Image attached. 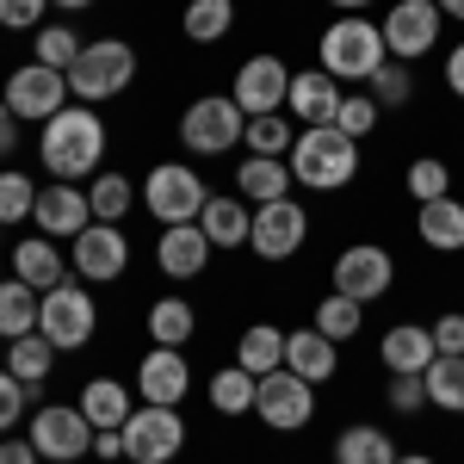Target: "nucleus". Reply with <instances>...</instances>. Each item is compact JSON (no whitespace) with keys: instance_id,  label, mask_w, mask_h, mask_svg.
<instances>
[{"instance_id":"2","label":"nucleus","mask_w":464,"mask_h":464,"mask_svg":"<svg viewBox=\"0 0 464 464\" xmlns=\"http://www.w3.org/2000/svg\"><path fill=\"white\" fill-rule=\"evenodd\" d=\"M291 179L297 186H310V192H341L347 179L359 174V143L347 130H334V124H310V130H297V143H291Z\"/></svg>"},{"instance_id":"16","label":"nucleus","mask_w":464,"mask_h":464,"mask_svg":"<svg viewBox=\"0 0 464 464\" xmlns=\"http://www.w3.org/2000/svg\"><path fill=\"white\" fill-rule=\"evenodd\" d=\"M391 279H396V260L384 248H372V242H359V248H347L334 260V291L353 297V304H378L391 291Z\"/></svg>"},{"instance_id":"15","label":"nucleus","mask_w":464,"mask_h":464,"mask_svg":"<svg viewBox=\"0 0 464 464\" xmlns=\"http://www.w3.org/2000/svg\"><path fill=\"white\" fill-rule=\"evenodd\" d=\"M69 260H74V273H81V279L111 285V279L130 266V242H124V229H118V223H87V229L74 236Z\"/></svg>"},{"instance_id":"11","label":"nucleus","mask_w":464,"mask_h":464,"mask_svg":"<svg viewBox=\"0 0 464 464\" xmlns=\"http://www.w3.org/2000/svg\"><path fill=\"white\" fill-rule=\"evenodd\" d=\"M440 19L446 13L433 0H396L391 13H384V25H378L384 32V50H391L396 63H421L433 44H440Z\"/></svg>"},{"instance_id":"31","label":"nucleus","mask_w":464,"mask_h":464,"mask_svg":"<svg viewBox=\"0 0 464 464\" xmlns=\"http://www.w3.org/2000/svg\"><path fill=\"white\" fill-rule=\"evenodd\" d=\"M50 359H56V347H50L44 334H19V341L6 347V372H13V378L37 396V384L50 378Z\"/></svg>"},{"instance_id":"35","label":"nucleus","mask_w":464,"mask_h":464,"mask_svg":"<svg viewBox=\"0 0 464 464\" xmlns=\"http://www.w3.org/2000/svg\"><path fill=\"white\" fill-rule=\"evenodd\" d=\"M334 464H396V446L378 428H347L334 440Z\"/></svg>"},{"instance_id":"38","label":"nucleus","mask_w":464,"mask_h":464,"mask_svg":"<svg viewBox=\"0 0 464 464\" xmlns=\"http://www.w3.org/2000/svg\"><path fill=\"white\" fill-rule=\"evenodd\" d=\"M365 93L378 100V111H396V106H409V93H415V74H409V63H384V69L365 81Z\"/></svg>"},{"instance_id":"30","label":"nucleus","mask_w":464,"mask_h":464,"mask_svg":"<svg viewBox=\"0 0 464 464\" xmlns=\"http://www.w3.org/2000/svg\"><path fill=\"white\" fill-rule=\"evenodd\" d=\"M421 384H428V402H433V409L464 415V353H440L428 372H421Z\"/></svg>"},{"instance_id":"34","label":"nucleus","mask_w":464,"mask_h":464,"mask_svg":"<svg viewBox=\"0 0 464 464\" xmlns=\"http://www.w3.org/2000/svg\"><path fill=\"white\" fill-rule=\"evenodd\" d=\"M192 328H198V316H192L186 297H161V304L149 310V334H155V347H186Z\"/></svg>"},{"instance_id":"19","label":"nucleus","mask_w":464,"mask_h":464,"mask_svg":"<svg viewBox=\"0 0 464 464\" xmlns=\"http://www.w3.org/2000/svg\"><path fill=\"white\" fill-rule=\"evenodd\" d=\"M155 260H161L168 279H198L205 260H211V236H205L198 223H168L161 242H155Z\"/></svg>"},{"instance_id":"33","label":"nucleus","mask_w":464,"mask_h":464,"mask_svg":"<svg viewBox=\"0 0 464 464\" xmlns=\"http://www.w3.org/2000/svg\"><path fill=\"white\" fill-rule=\"evenodd\" d=\"M186 37L192 44H217V37H229L236 25V0H186Z\"/></svg>"},{"instance_id":"57","label":"nucleus","mask_w":464,"mask_h":464,"mask_svg":"<svg viewBox=\"0 0 464 464\" xmlns=\"http://www.w3.org/2000/svg\"><path fill=\"white\" fill-rule=\"evenodd\" d=\"M0 229H6V223H0Z\"/></svg>"},{"instance_id":"47","label":"nucleus","mask_w":464,"mask_h":464,"mask_svg":"<svg viewBox=\"0 0 464 464\" xmlns=\"http://www.w3.org/2000/svg\"><path fill=\"white\" fill-rule=\"evenodd\" d=\"M433 347H440V353H464V316H440L433 322Z\"/></svg>"},{"instance_id":"56","label":"nucleus","mask_w":464,"mask_h":464,"mask_svg":"<svg viewBox=\"0 0 464 464\" xmlns=\"http://www.w3.org/2000/svg\"><path fill=\"white\" fill-rule=\"evenodd\" d=\"M44 464H81V459H44Z\"/></svg>"},{"instance_id":"36","label":"nucleus","mask_w":464,"mask_h":464,"mask_svg":"<svg viewBox=\"0 0 464 464\" xmlns=\"http://www.w3.org/2000/svg\"><path fill=\"white\" fill-rule=\"evenodd\" d=\"M87 205H93V223H124V211L137 205V186H130L124 174H93Z\"/></svg>"},{"instance_id":"1","label":"nucleus","mask_w":464,"mask_h":464,"mask_svg":"<svg viewBox=\"0 0 464 464\" xmlns=\"http://www.w3.org/2000/svg\"><path fill=\"white\" fill-rule=\"evenodd\" d=\"M100 155H106V124H100V111H93V106H63L50 124H44V137H37V161H44V174L69 179V186L93 174Z\"/></svg>"},{"instance_id":"28","label":"nucleus","mask_w":464,"mask_h":464,"mask_svg":"<svg viewBox=\"0 0 464 464\" xmlns=\"http://www.w3.org/2000/svg\"><path fill=\"white\" fill-rule=\"evenodd\" d=\"M81 415H87L100 433H106V428H124V421H130V391H124L118 378H93V384L81 391Z\"/></svg>"},{"instance_id":"20","label":"nucleus","mask_w":464,"mask_h":464,"mask_svg":"<svg viewBox=\"0 0 464 464\" xmlns=\"http://www.w3.org/2000/svg\"><path fill=\"white\" fill-rule=\"evenodd\" d=\"M384 372L391 378H421L433 359H440V347H433V328H415V322H396L391 334H384Z\"/></svg>"},{"instance_id":"9","label":"nucleus","mask_w":464,"mask_h":464,"mask_svg":"<svg viewBox=\"0 0 464 464\" xmlns=\"http://www.w3.org/2000/svg\"><path fill=\"white\" fill-rule=\"evenodd\" d=\"M179 446H186L179 409H161V402L130 409V421H124V459L130 464H168V459H179Z\"/></svg>"},{"instance_id":"3","label":"nucleus","mask_w":464,"mask_h":464,"mask_svg":"<svg viewBox=\"0 0 464 464\" xmlns=\"http://www.w3.org/2000/svg\"><path fill=\"white\" fill-rule=\"evenodd\" d=\"M130 81H137V50L124 37H93L74 56L69 93H74V106H100V100H118Z\"/></svg>"},{"instance_id":"50","label":"nucleus","mask_w":464,"mask_h":464,"mask_svg":"<svg viewBox=\"0 0 464 464\" xmlns=\"http://www.w3.org/2000/svg\"><path fill=\"white\" fill-rule=\"evenodd\" d=\"M13 149H19V118L0 106V155H13Z\"/></svg>"},{"instance_id":"22","label":"nucleus","mask_w":464,"mask_h":464,"mask_svg":"<svg viewBox=\"0 0 464 464\" xmlns=\"http://www.w3.org/2000/svg\"><path fill=\"white\" fill-rule=\"evenodd\" d=\"M341 100H347V93H341V81H334L328 69L291 74V100H285V106L297 111V118H304V130H310V124H334Z\"/></svg>"},{"instance_id":"4","label":"nucleus","mask_w":464,"mask_h":464,"mask_svg":"<svg viewBox=\"0 0 464 464\" xmlns=\"http://www.w3.org/2000/svg\"><path fill=\"white\" fill-rule=\"evenodd\" d=\"M384 63H391L384 32H378L365 13H341V19L322 32V69L334 74V81H372Z\"/></svg>"},{"instance_id":"10","label":"nucleus","mask_w":464,"mask_h":464,"mask_svg":"<svg viewBox=\"0 0 464 464\" xmlns=\"http://www.w3.org/2000/svg\"><path fill=\"white\" fill-rule=\"evenodd\" d=\"M254 415L266 421L273 433H297L310 428V415H316V384H304L297 372H266L260 378V391H254Z\"/></svg>"},{"instance_id":"41","label":"nucleus","mask_w":464,"mask_h":464,"mask_svg":"<svg viewBox=\"0 0 464 464\" xmlns=\"http://www.w3.org/2000/svg\"><path fill=\"white\" fill-rule=\"evenodd\" d=\"M37 211V186L25 174H0V223H19V217H32Z\"/></svg>"},{"instance_id":"23","label":"nucleus","mask_w":464,"mask_h":464,"mask_svg":"<svg viewBox=\"0 0 464 464\" xmlns=\"http://www.w3.org/2000/svg\"><path fill=\"white\" fill-rule=\"evenodd\" d=\"M415 236L440 254H459L464 248V198H452V192L446 198H428L421 217H415Z\"/></svg>"},{"instance_id":"51","label":"nucleus","mask_w":464,"mask_h":464,"mask_svg":"<svg viewBox=\"0 0 464 464\" xmlns=\"http://www.w3.org/2000/svg\"><path fill=\"white\" fill-rule=\"evenodd\" d=\"M446 87H452V93L464 100V44L452 50V56H446Z\"/></svg>"},{"instance_id":"48","label":"nucleus","mask_w":464,"mask_h":464,"mask_svg":"<svg viewBox=\"0 0 464 464\" xmlns=\"http://www.w3.org/2000/svg\"><path fill=\"white\" fill-rule=\"evenodd\" d=\"M0 464H37L32 440H0Z\"/></svg>"},{"instance_id":"42","label":"nucleus","mask_w":464,"mask_h":464,"mask_svg":"<svg viewBox=\"0 0 464 464\" xmlns=\"http://www.w3.org/2000/svg\"><path fill=\"white\" fill-rule=\"evenodd\" d=\"M372 124H378V100L372 93H347L341 100V111H334V130H347V137H372Z\"/></svg>"},{"instance_id":"6","label":"nucleus","mask_w":464,"mask_h":464,"mask_svg":"<svg viewBox=\"0 0 464 464\" xmlns=\"http://www.w3.org/2000/svg\"><path fill=\"white\" fill-rule=\"evenodd\" d=\"M205 198H211L205 179L192 174L186 161H161V168H149V179H143V205L161 229H168V223H198Z\"/></svg>"},{"instance_id":"44","label":"nucleus","mask_w":464,"mask_h":464,"mask_svg":"<svg viewBox=\"0 0 464 464\" xmlns=\"http://www.w3.org/2000/svg\"><path fill=\"white\" fill-rule=\"evenodd\" d=\"M25 402H32V391H25V384H19V378L0 365V433L19 428V409H25Z\"/></svg>"},{"instance_id":"37","label":"nucleus","mask_w":464,"mask_h":464,"mask_svg":"<svg viewBox=\"0 0 464 464\" xmlns=\"http://www.w3.org/2000/svg\"><path fill=\"white\" fill-rule=\"evenodd\" d=\"M359 322H365V304H353V297H341V291H328L316 304V328L341 347V341H353L359 334Z\"/></svg>"},{"instance_id":"13","label":"nucleus","mask_w":464,"mask_h":464,"mask_svg":"<svg viewBox=\"0 0 464 464\" xmlns=\"http://www.w3.org/2000/svg\"><path fill=\"white\" fill-rule=\"evenodd\" d=\"M304 236H310V217L297 198H273V205H260L254 211V229H248V248L260 260H291V254L304 248Z\"/></svg>"},{"instance_id":"26","label":"nucleus","mask_w":464,"mask_h":464,"mask_svg":"<svg viewBox=\"0 0 464 464\" xmlns=\"http://www.w3.org/2000/svg\"><path fill=\"white\" fill-rule=\"evenodd\" d=\"M13 279H25L32 291L63 285V254H56V242H50V236L19 242V248H13Z\"/></svg>"},{"instance_id":"54","label":"nucleus","mask_w":464,"mask_h":464,"mask_svg":"<svg viewBox=\"0 0 464 464\" xmlns=\"http://www.w3.org/2000/svg\"><path fill=\"white\" fill-rule=\"evenodd\" d=\"M396 464H433V459H421V452H396Z\"/></svg>"},{"instance_id":"27","label":"nucleus","mask_w":464,"mask_h":464,"mask_svg":"<svg viewBox=\"0 0 464 464\" xmlns=\"http://www.w3.org/2000/svg\"><path fill=\"white\" fill-rule=\"evenodd\" d=\"M236 365H242V372H254V378L279 372V365H285V328H273V322H254L248 334L236 341Z\"/></svg>"},{"instance_id":"46","label":"nucleus","mask_w":464,"mask_h":464,"mask_svg":"<svg viewBox=\"0 0 464 464\" xmlns=\"http://www.w3.org/2000/svg\"><path fill=\"white\" fill-rule=\"evenodd\" d=\"M421 402H428V384H421V378H396L391 384V409L396 415H415Z\"/></svg>"},{"instance_id":"43","label":"nucleus","mask_w":464,"mask_h":464,"mask_svg":"<svg viewBox=\"0 0 464 464\" xmlns=\"http://www.w3.org/2000/svg\"><path fill=\"white\" fill-rule=\"evenodd\" d=\"M446 186H452V174H446V161H440V155H421V161L409 168V192H415V205L446 198Z\"/></svg>"},{"instance_id":"14","label":"nucleus","mask_w":464,"mask_h":464,"mask_svg":"<svg viewBox=\"0 0 464 464\" xmlns=\"http://www.w3.org/2000/svg\"><path fill=\"white\" fill-rule=\"evenodd\" d=\"M229 100L248 111V118H273V111L291 100V69L279 63V56H248V63L236 69Z\"/></svg>"},{"instance_id":"45","label":"nucleus","mask_w":464,"mask_h":464,"mask_svg":"<svg viewBox=\"0 0 464 464\" xmlns=\"http://www.w3.org/2000/svg\"><path fill=\"white\" fill-rule=\"evenodd\" d=\"M44 6L50 0H0V25L6 32H32L37 19H44Z\"/></svg>"},{"instance_id":"55","label":"nucleus","mask_w":464,"mask_h":464,"mask_svg":"<svg viewBox=\"0 0 464 464\" xmlns=\"http://www.w3.org/2000/svg\"><path fill=\"white\" fill-rule=\"evenodd\" d=\"M50 6H69V13H74V6H93V0H50Z\"/></svg>"},{"instance_id":"40","label":"nucleus","mask_w":464,"mask_h":464,"mask_svg":"<svg viewBox=\"0 0 464 464\" xmlns=\"http://www.w3.org/2000/svg\"><path fill=\"white\" fill-rule=\"evenodd\" d=\"M242 143H248L254 155H279V161H285L297 137H291V124H285V118L273 111V118H248V130H242Z\"/></svg>"},{"instance_id":"17","label":"nucleus","mask_w":464,"mask_h":464,"mask_svg":"<svg viewBox=\"0 0 464 464\" xmlns=\"http://www.w3.org/2000/svg\"><path fill=\"white\" fill-rule=\"evenodd\" d=\"M137 391L143 402H161V409H179V396L192 391V365L179 347H149L143 365H137Z\"/></svg>"},{"instance_id":"25","label":"nucleus","mask_w":464,"mask_h":464,"mask_svg":"<svg viewBox=\"0 0 464 464\" xmlns=\"http://www.w3.org/2000/svg\"><path fill=\"white\" fill-rule=\"evenodd\" d=\"M198 229L211 236V248H248L254 211L242 205V198H205V211H198Z\"/></svg>"},{"instance_id":"53","label":"nucleus","mask_w":464,"mask_h":464,"mask_svg":"<svg viewBox=\"0 0 464 464\" xmlns=\"http://www.w3.org/2000/svg\"><path fill=\"white\" fill-rule=\"evenodd\" d=\"M440 13H452V19H464V0H433Z\"/></svg>"},{"instance_id":"5","label":"nucleus","mask_w":464,"mask_h":464,"mask_svg":"<svg viewBox=\"0 0 464 464\" xmlns=\"http://www.w3.org/2000/svg\"><path fill=\"white\" fill-rule=\"evenodd\" d=\"M69 100H74V93H69V74H63V69H44V63L13 69V81L0 87V106L13 111L19 124H50Z\"/></svg>"},{"instance_id":"29","label":"nucleus","mask_w":464,"mask_h":464,"mask_svg":"<svg viewBox=\"0 0 464 464\" xmlns=\"http://www.w3.org/2000/svg\"><path fill=\"white\" fill-rule=\"evenodd\" d=\"M37 304H44V291H32L25 279H6V285H0V334H6V341L37 334Z\"/></svg>"},{"instance_id":"52","label":"nucleus","mask_w":464,"mask_h":464,"mask_svg":"<svg viewBox=\"0 0 464 464\" xmlns=\"http://www.w3.org/2000/svg\"><path fill=\"white\" fill-rule=\"evenodd\" d=\"M328 6H341V13H365L372 0H328Z\"/></svg>"},{"instance_id":"12","label":"nucleus","mask_w":464,"mask_h":464,"mask_svg":"<svg viewBox=\"0 0 464 464\" xmlns=\"http://www.w3.org/2000/svg\"><path fill=\"white\" fill-rule=\"evenodd\" d=\"M93 421L81 415V402H50V409H37L32 415V446H37V459H87L93 452Z\"/></svg>"},{"instance_id":"7","label":"nucleus","mask_w":464,"mask_h":464,"mask_svg":"<svg viewBox=\"0 0 464 464\" xmlns=\"http://www.w3.org/2000/svg\"><path fill=\"white\" fill-rule=\"evenodd\" d=\"M93 322H100V310H93V297L81 285H50L44 304H37V334H44L56 353L87 347V341H93Z\"/></svg>"},{"instance_id":"24","label":"nucleus","mask_w":464,"mask_h":464,"mask_svg":"<svg viewBox=\"0 0 464 464\" xmlns=\"http://www.w3.org/2000/svg\"><path fill=\"white\" fill-rule=\"evenodd\" d=\"M236 186H242V198H254V205H273V198H291V161H279V155H248L242 168H236Z\"/></svg>"},{"instance_id":"8","label":"nucleus","mask_w":464,"mask_h":464,"mask_svg":"<svg viewBox=\"0 0 464 464\" xmlns=\"http://www.w3.org/2000/svg\"><path fill=\"white\" fill-rule=\"evenodd\" d=\"M242 130H248V111L236 106L229 93L192 100V106H186V118H179V143L192 149V155H223V149L242 143Z\"/></svg>"},{"instance_id":"18","label":"nucleus","mask_w":464,"mask_h":464,"mask_svg":"<svg viewBox=\"0 0 464 464\" xmlns=\"http://www.w3.org/2000/svg\"><path fill=\"white\" fill-rule=\"evenodd\" d=\"M37 229L44 236H81L87 223H93V205H87V192L69 186V179H56V186H37Z\"/></svg>"},{"instance_id":"21","label":"nucleus","mask_w":464,"mask_h":464,"mask_svg":"<svg viewBox=\"0 0 464 464\" xmlns=\"http://www.w3.org/2000/svg\"><path fill=\"white\" fill-rule=\"evenodd\" d=\"M334 365H341V353H334V341L322 334L316 322L285 334V372H297L304 384H328V378H334Z\"/></svg>"},{"instance_id":"49","label":"nucleus","mask_w":464,"mask_h":464,"mask_svg":"<svg viewBox=\"0 0 464 464\" xmlns=\"http://www.w3.org/2000/svg\"><path fill=\"white\" fill-rule=\"evenodd\" d=\"M93 452H100V459H118V452H124V428H106V433H93Z\"/></svg>"},{"instance_id":"32","label":"nucleus","mask_w":464,"mask_h":464,"mask_svg":"<svg viewBox=\"0 0 464 464\" xmlns=\"http://www.w3.org/2000/svg\"><path fill=\"white\" fill-rule=\"evenodd\" d=\"M254 391H260V378L242 372V365H223L211 378V409L217 415H254Z\"/></svg>"},{"instance_id":"39","label":"nucleus","mask_w":464,"mask_h":464,"mask_svg":"<svg viewBox=\"0 0 464 464\" xmlns=\"http://www.w3.org/2000/svg\"><path fill=\"white\" fill-rule=\"evenodd\" d=\"M32 44H37L32 63H44V69H63V74H69V69H74V56H81V37H74L69 25H44Z\"/></svg>"}]
</instances>
